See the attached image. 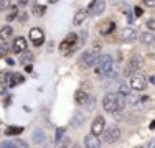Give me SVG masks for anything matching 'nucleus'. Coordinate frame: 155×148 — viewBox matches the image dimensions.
Listing matches in <instances>:
<instances>
[{
    "label": "nucleus",
    "instance_id": "f257e3e1",
    "mask_svg": "<svg viewBox=\"0 0 155 148\" xmlns=\"http://www.w3.org/2000/svg\"><path fill=\"white\" fill-rule=\"evenodd\" d=\"M124 105H125L124 97L120 94H116V92H109V94H106L104 99H102V107H104V110L109 114L120 112V110L124 109Z\"/></svg>",
    "mask_w": 155,
    "mask_h": 148
},
{
    "label": "nucleus",
    "instance_id": "f03ea898",
    "mask_svg": "<svg viewBox=\"0 0 155 148\" xmlns=\"http://www.w3.org/2000/svg\"><path fill=\"white\" fill-rule=\"evenodd\" d=\"M96 72L97 74H104V76L107 77H112L114 74V59L112 56H109V54H104V56H101L97 59V63H96Z\"/></svg>",
    "mask_w": 155,
    "mask_h": 148
},
{
    "label": "nucleus",
    "instance_id": "7ed1b4c3",
    "mask_svg": "<svg viewBox=\"0 0 155 148\" xmlns=\"http://www.w3.org/2000/svg\"><path fill=\"white\" fill-rule=\"evenodd\" d=\"M76 48H78V35L76 33H69L60 44V51L64 56H69L73 53V50H76Z\"/></svg>",
    "mask_w": 155,
    "mask_h": 148
},
{
    "label": "nucleus",
    "instance_id": "20e7f679",
    "mask_svg": "<svg viewBox=\"0 0 155 148\" xmlns=\"http://www.w3.org/2000/svg\"><path fill=\"white\" fill-rule=\"evenodd\" d=\"M99 58H101V51H99V44H96L93 50H87L86 53L81 56V63H83L86 68H93V66H96V63H97Z\"/></svg>",
    "mask_w": 155,
    "mask_h": 148
},
{
    "label": "nucleus",
    "instance_id": "39448f33",
    "mask_svg": "<svg viewBox=\"0 0 155 148\" xmlns=\"http://www.w3.org/2000/svg\"><path fill=\"white\" fill-rule=\"evenodd\" d=\"M102 137H104V142L110 145V143H116L117 140L120 138V130L116 125H109V127L102 132Z\"/></svg>",
    "mask_w": 155,
    "mask_h": 148
},
{
    "label": "nucleus",
    "instance_id": "423d86ee",
    "mask_svg": "<svg viewBox=\"0 0 155 148\" xmlns=\"http://www.w3.org/2000/svg\"><path fill=\"white\" fill-rule=\"evenodd\" d=\"M142 64H143L142 56H140V54H134V56L129 59V63H127V68H125V74H132V72L139 71V69L142 68Z\"/></svg>",
    "mask_w": 155,
    "mask_h": 148
},
{
    "label": "nucleus",
    "instance_id": "0eeeda50",
    "mask_svg": "<svg viewBox=\"0 0 155 148\" xmlns=\"http://www.w3.org/2000/svg\"><path fill=\"white\" fill-rule=\"evenodd\" d=\"M104 128H106V120H104V117H102V115H97V117L94 118L93 125H91V133H93V135H96V137H99V135H102Z\"/></svg>",
    "mask_w": 155,
    "mask_h": 148
},
{
    "label": "nucleus",
    "instance_id": "6e6552de",
    "mask_svg": "<svg viewBox=\"0 0 155 148\" xmlns=\"http://www.w3.org/2000/svg\"><path fill=\"white\" fill-rule=\"evenodd\" d=\"M28 36H30L31 43L35 44V46H41V44L45 43V33H43L41 28H31Z\"/></svg>",
    "mask_w": 155,
    "mask_h": 148
},
{
    "label": "nucleus",
    "instance_id": "1a4fd4ad",
    "mask_svg": "<svg viewBox=\"0 0 155 148\" xmlns=\"http://www.w3.org/2000/svg\"><path fill=\"white\" fill-rule=\"evenodd\" d=\"M104 8H106L104 0H91L89 7H87V12L93 15V17H97V15H101L104 12Z\"/></svg>",
    "mask_w": 155,
    "mask_h": 148
},
{
    "label": "nucleus",
    "instance_id": "9d476101",
    "mask_svg": "<svg viewBox=\"0 0 155 148\" xmlns=\"http://www.w3.org/2000/svg\"><path fill=\"white\" fill-rule=\"evenodd\" d=\"M28 50V44H27V40L23 38V36H17L15 40H13V44H12V51L15 54H20L21 51Z\"/></svg>",
    "mask_w": 155,
    "mask_h": 148
},
{
    "label": "nucleus",
    "instance_id": "9b49d317",
    "mask_svg": "<svg viewBox=\"0 0 155 148\" xmlns=\"http://www.w3.org/2000/svg\"><path fill=\"white\" fill-rule=\"evenodd\" d=\"M31 138H33V142H35V145L38 146V148H45L46 138H45V132H43L41 128H36V130H33Z\"/></svg>",
    "mask_w": 155,
    "mask_h": 148
},
{
    "label": "nucleus",
    "instance_id": "f8f14e48",
    "mask_svg": "<svg viewBox=\"0 0 155 148\" xmlns=\"http://www.w3.org/2000/svg\"><path fill=\"white\" fill-rule=\"evenodd\" d=\"M130 87L134 91H143L147 87V81L143 76H132L130 77Z\"/></svg>",
    "mask_w": 155,
    "mask_h": 148
},
{
    "label": "nucleus",
    "instance_id": "ddd939ff",
    "mask_svg": "<svg viewBox=\"0 0 155 148\" xmlns=\"http://www.w3.org/2000/svg\"><path fill=\"white\" fill-rule=\"evenodd\" d=\"M84 146L86 148H101V142H99V138L93 133H89V135L84 137Z\"/></svg>",
    "mask_w": 155,
    "mask_h": 148
},
{
    "label": "nucleus",
    "instance_id": "4468645a",
    "mask_svg": "<svg viewBox=\"0 0 155 148\" xmlns=\"http://www.w3.org/2000/svg\"><path fill=\"white\" fill-rule=\"evenodd\" d=\"M137 31H135L134 28H124L122 31H120V38L124 40V41H135L137 40Z\"/></svg>",
    "mask_w": 155,
    "mask_h": 148
},
{
    "label": "nucleus",
    "instance_id": "2eb2a0df",
    "mask_svg": "<svg viewBox=\"0 0 155 148\" xmlns=\"http://www.w3.org/2000/svg\"><path fill=\"white\" fill-rule=\"evenodd\" d=\"M87 15H89V12H87L86 8H79V10H78V12L74 13V18H73V25H76V27H78V25H81V23H83V21L87 18Z\"/></svg>",
    "mask_w": 155,
    "mask_h": 148
},
{
    "label": "nucleus",
    "instance_id": "dca6fc26",
    "mask_svg": "<svg viewBox=\"0 0 155 148\" xmlns=\"http://www.w3.org/2000/svg\"><path fill=\"white\" fill-rule=\"evenodd\" d=\"M25 81V76H21L20 72H13V74H8V86L10 87H15L18 84H21Z\"/></svg>",
    "mask_w": 155,
    "mask_h": 148
},
{
    "label": "nucleus",
    "instance_id": "f3484780",
    "mask_svg": "<svg viewBox=\"0 0 155 148\" xmlns=\"http://www.w3.org/2000/svg\"><path fill=\"white\" fill-rule=\"evenodd\" d=\"M74 99H76V102L79 104V105H84V104L89 101V94H87L86 91H83V89H79V91L74 94Z\"/></svg>",
    "mask_w": 155,
    "mask_h": 148
},
{
    "label": "nucleus",
    "instance_id": "a211bd4d",
    "mask_svg": "<svg viewBox=\"0 0 155 148\" xmlns=\"http://www.w3.org/2000/svg\"><path fill=\"white\" fill-rule=\"evenodd\" d=\"M33 61V54L30 53V51H28V50H25V51H21V53H20V63H21V64H30V63Z\"/></svg>",
    "mask_w": 155,
    "mask_h": 148
},
{
    "label": "nucleus",
    "instance_id": "6ab92c4d",
    "mask_svg": "<svg viewBox=\"0 0 155 148\" xmlns=\"http://www.w3.org/2000/svg\"><path fill=\"white\" fill-rule=\"evenodd\" d=\"M12 33H13L12 27H8V25L2 27V28H0V40H8L10 36H12Z\"/></svg>",
    "mask_w": 155,
    "mask_h": 148
},
{
    "label": "nucleus",
    "instance_id": "aec40b11",
    "mask_svg": "<svg viewBox=\"0 0 155 148\" xmlns=\"http://www.w3.org/2000/svg\"><path fill=\"white\" fill-rule=\"evenodd\" d=\"M140 41H142V44H153L155 36L152 33H142V35H140Z\"/></svg>",
    "mask_w": 155,
    "mask_h": 148
},
{
    "label": "nucleus",
    "instance_id": "412c9836",
    "mask_svg": "<svg viewBox=\"0 0 155 148\" xmlns=\"http://www.w3.org/2000/svg\"><path fill=\"white\" fill-rule=\"evenodd\" d=\"M114 28H116V25H114L112 21H107V23L101 28V35H109V33L114 31Z\"/></svg>",
    "mask_w": 155,
    "mask_h": 148
},
{
    "label": "nucleus",
    "instance_id": "4be33fe9",
    "mask_svg": "<svg viewBox=\"0 0 155 148\" xmlns=\"http://www.w3.org/2000/svg\"><path fill=\"white\" fill-rule=\"evenodd\" d=\"M45 12H46L45 5H33V15H35V17H43Z\"/></svg>",
    "mask_w": 155,
    "mask_h": 148
},
{
    "label": "nucleus",
    "instance_id": "5701e85b",
    "mask_svg": "<svg viewBox=\"0 0 155 148\" xmlns=\"http://www.w3.org/2000/svg\"><path fill=\"white\" fill-rule=\"evenodd\" d=\"M17 15H18V8L15 5H12V7H10V13L7 15V21H13L17 18Z\"/></svg>",
    "mask_w": 155,
    "mask_h": 148
},
{
    "label": "nucleus",
    "instance_id": "b1692460",
    "mask_svg": "<svg viewBox=\"0 0 155 148\" xmlns=\"http://www.w3.org/2000/svg\"><path fill=\"white\" fill-rule=\"evenodd\" d=\"M21 132H23V127H8L5 130L7 135H20Z\"/></svg>",
    "mask_w": 155,
    "mask_h": 148
},
{
    "label": "nucleus",
    "instance_id": "393cba45",
    "mask_svg": "<svg viewBox=\"0 0 155 148\" xmlns=\"http://www.w3.org/2000/svg\"><path fill=\"white\" fill-rule=\"evenodd\" d=\"M10 7H12V0H0V12L10 10Z\"/></svg>",
    "mask_w": 155,
    "mask_h": 148
},
{
    "label": "nucleus",
    "instance_id": "a878e982",
    "mask_svg": "<svg viewBox=\"0 0 155 148\" xmlns=\"http://www.w3.org/2000/svg\"><path fill=\"white\" fill-rule=\"evenodd\" d=\"M64 130L66 128H63V127H60V128H56V133H54V142H61L63 140V135H64Z\"/></svg>",
    "mask_w": 155,
    "mask_h": 148
},
{
    "label": "nucleus",
    "instance_id": "bb28decb",
    "mask_svg": "<svg viewBox=\"0 0 155 148\" xmlns=\"http://www.w3.org/2000/svg\"><path fill=\"white\" fill-rule=\"evenodd\" d=\"M8 51H10V46L7 43L0 44V58H5L7 54H8Z\"/></svg>",
    "mask_w": 155,
    "mask_h": 148
},
{
    "label": "nucleus",
    "instance_id": "cd10ccee",
    "mask_svg": "<svg viewBox=\"0 0 155 148\" xmlns=\"http://www.w3.org/2000/svg\"><path fill=\"white\" fill-rule=\"evenodd\" d=\"M69 146H71V140L64 138V140H61V142H58V145L54 148H69Z\"/></svg>",
    "mask_w": 155,
    "mask_h": 148
},
{
    "label": "nucleus",
    "instance_id": "c85d7f7f",
    "mask_svg": "<svg viewBox=\"0 0 155 148\" xmlns=\"http://www.w3.org/2000/svg\"><path fill=\"white\" fill-rule=\"evenodd\" d=\"M0 148H17V145H15V142H2Z\"/></svg>",
    "mask_w": 155,
    "mask_h": 148
},
{
    "label": "nucleus",
    "instance_id": "c756f323",
    "mask_svg": "<svg viewBox=\"0 0 155 148\" xmlns=\"http://www.w3.org/2000/svg\"><path fill=\"white\" fill-rule=\"evenodd\" d=\"M15 145H17V148H28V145L23 140H15Z\"/></svg>",
    "mask_w": 155,
    "mask_h": 148
},
{
    "label": "nucleus",
    "instance_id": "7c9ffc66",
    "mask_svg": "<svg viewBox=\"0 0 155 148\" xmlns=\"http://www.w3.org/2000/svg\"><path fill=\"white\" fill-rule=\"evenodd\" d=\"M145 25H147V28H149V30H155V18H150Z\"/></svg>",
    "mask_w": 155,
    "mask_h": 148
},
{
    "label": "nucleus",
    "instance_id": "2f4dec72",
    "mask_svg": "<svg viewBox=\"0 0 155 148\" xmlns=\"http://www.w3.org/2000/svg\"><path fill=\"white\" fill-rule=\"evenodd\" d=\"M120 94H124V95L130 94V91H129V87L125 86V84H120Z\"/></svg>",
    "mask_w": 155,
    "mask_h": 148
},
{
    "label": "nucleus",
    "instance_id": "473e14b6",
    "mask_svg": "<svg viewBox=\"0 0 155 148\" xmlns=\"http://www.w3.org/2000/svg\"><path fill=\"white\" fill-rule=\"evenodd\" d=\"M8 79V74H3V72H0V87L3 86V82Z\"/></svg>",
    "mask_w": 155,
    "mask_h": 148
},
{
    "label": "nucleus",
    "instance_id": "72a5a7b5",
    "mask_svg": "<svg viewBox=\"0 0 155 148\" xmlns=\"http://www.w3.org/2000/svg\"><path fill=\"white\" fill-rule=\"evenodd\" d=\"M18 20H20V21H21V23H25V21H27V20H28V15H27V13H25V12H23V13H20V17H18Z\"/></svg>",
    "mask_w": 155,
    "mask_h": 148
},
{
    "label": "nucleus",
    "instance_id": "f704fd0d",
    "mask_svg": "<svg viewBox=\"0 0 155 148\" xmlns=\"http://www.w3.org/2000/svg\"><path fill=\"white\" fill-rule=\"evenodd\" d=\"M143 3L147 7H155V0H143Z\"/></svg>",
    "mask_w": 155,
    "mask_h": 148
},
{
    "label": "nucleus",
    "instance_id": "c9c22d12",
    "mask_svg": "<svg viewBox=\"0 0 155 148\" xmlns=\"http://www.w3.org/2000/svg\"><path fill=\"white\" fill-rule=\"evenodd\" d=\"M134 10H135V15H137V17H140V15H142V13H143V10H142V8H140V7H135V8H134Z\"/></svg>",
    "mask_w": 155,
    "mask_h": 148
},
{
    "label": "nucleus",
    "instance_id": "e433bc0d",
    "mask_svg": "<svg viewBox=\"0 0 155 148\" xmlns=\"http://www.w3.org/2000/svg\"><path fill=\"white\" fill-rule=\"evenodd\" d=\"M18 3H20L21 7H25V5H27V3H28V0H18Z\"/></svg>",
    "mask_w": 155,
    "mask_h": 148
},
{
    "label": "nucleus",
    "instance_id": "4c0bfd02",
    "mask_svg": "<svg viewBox=\"0 0 155 148\" xmlns=\"http://www.w3.org/2000/svg\"><path fill=\"white\" fill-rule=\"evenodd\" d=\"M7 64H10V66H13V64H15V61H13V59H7Z\"/></svg>",
    "mask_w": 155,
    "mask_h": 148
},
{
    "label": "nucleus",
    "instance_id": "58836bf2",
    "mask_svg": "<svg viewBox=\"0 0 155 148\" xmlns=\"http://www.w3.org/2000/svg\"><path fill=\"white\" fill-rule=\"evenodd\" d=\"M69 148H81V145H78V143H73V145L69 146Z\"/></svg>",
    "mask_w": 155,
    "mask_h": 148
},
{
    "label": "nucleus",
    "instance_id": "ea45409f",
    "mask_svg": "<svg viewBox=\"0 0 155 148\" xmlns=\"http://www.w3.org/2000/svg\"><path fill=\"white\" fill-rule=\"evenodd\" d=\"M150 128H152V130L155 128V120H152V122H150Z\"/></svg>",
    "mask_w": 155,
    "mask_h": 148
},
{
    "label": "nucleus",
    "instance_id": "a19ab883",
    "mask_svg": "<svg viewBox=\"0 0 155 148\" xmlns=\"http://www.w3.org/2000/svg\"><path fill=\"white\" fill-rule=\"evenodd\" d=\"M150 82H152L153 86H155V76H150Z\"/></svg>",
    "mask_w": 155,
    "mask_h": 148
},
{
    "label": "nucleus",
    "instance_id": "79ce46f5",
    "mask_svg": "<svg viewBox=\"0 0 155 148\" xmlns=\"http://www.w3.org/2000/svg\"><path fill=\"white\" fill-rule=\"evenodd\" d=\"M50 3H56V2H60V0H48Z\"/></svg>",
    "mask_w": 155,
    "mask_h": 148
}]
</instances>
